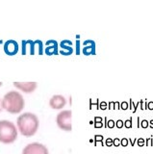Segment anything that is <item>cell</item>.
I'll list each match as a JSON object with an SVG mask.
<instances>
[{"instance_id": "9c48e42d", "label": "cell", "mask_w": 153, "mask_h": 154, "mask_svg": "<svg viewBox=\"0 0 153 154\" xmlns=\"http://www.w3.org/2000/svg\"><path fill=\"white\" fill-rule=\"evenodd\" d=\"M60 47L62 48V50L60 51V53L62 55L69 56L70 54H72L73 47H72V42H71L70 41H69V40L62 41L60 43Z\"/></svg>"}, {"instance_id": "8fae6325", "label": "cell", "mask_w": 153, "mask_h": 154, "mask_svg": "<svg viewBox=\"0 0 153 154\" xmlns=\"http://www.w3.org/2000/svg\"><path fill=\"white\" fill-rule=\"evenodd\" d=\"M45 53L47 55H56L58 54V42L54 40L46 42Z\"/></svg>"}, {"instance_id": "4fadbf2b", "label": "cell", "mask_w": 153, "mask_h": 154, "mask_svg": "<svg viewBox=\"0 0 153 154\" xmlns=\"http://www.w3.org/2000/svg\"><path fill=\"white\" fill-rule=\"evenodd\" d=\"M100 108H101V109H106L107 108V103L106 102H104V101H103V102H101V103H100Z\"/></svg>"}, {"instance_id": "44dd1931", "label": "cell", "mask_w": 153, "mask_h": 154, "mask_svg": "<svg viewBox=\"0 0 153 154\" xmlns=\"http://www.w3.org/2000/svg\"><path fill=\"white\" fill-rule=\"evenodd\" d=\"M2 110V106H1V99H0V112H1Z\"/></svg>"}, {"instance_id": "3957f363", "label": "cell", "mask_w": 153, "mask_h": 154, "mask_svg": "<svg viewBox=\"0 0 153 154\" xmlns=\"http://www.w3.org/2000/svg\"><path fill=\"white\" fill-rule=\"evenodd\" d=\"M18 131L17 128L10 120H0V143L10 144L17 141Z\"/></svg>"}, {"instance_id": "2e32d148", "label": "cell", "mask_w": 153, "mask_h": 154, "mask_svg": "<svg viewBox=\"0 0 153 154\" xmlns=\"http://www.w3.org/2000/svg\"><path fill=\"white\" fill-rule=\"evenodd\" d=\"M147 125H148V122H147V120H145V119H143L142 122V127H146Z\"/></svg>"}, {"instance_id": "d6986e66", "label": "cell", "mask_w": 153, "mask_h": 154, "mask_svg": "<svg viewBox=\"0 0 153 154\" xmlns=\"http://www.w3.org/2000/svg\"><path fill=\"white\" fill-rule=\"evenodd\" d=\"M148 109H150V110L153 109V102H152V101L148 102Z\"/></svg>"}, {"instance_id": "30bf717a", "label": "cell", "mask_w": 153, "mask_h": 154, "mask_svg": "<svg viewBox=\"0 0 153 154\" xmlns=\"http://www.w3.org/2000/svg\"><path fill=\"white\" fill-rule=\"evenodd\" d=\"M83 53L85 55L95 54V42L92 40H87L83 42Z\"/></svg>"}, {"instance_id": "5bb4252c", "label": "cell", "mask_w": 153, "mask_h": 154, "mask_svg": "<svg viewBox=\"0 0 153 154\" xmlns=\"http://www.w3.org/2000/svg\"><path fill=\"white\" fill-rule=\"evenodd\" d=\"M131 122H132V119H127L125 122V126L126 127H130L131 126Z\"/></svg>"}, {"instance_id": "ac0fdd59", "label": "cell", "mask_w": 153, "mask_h": 154, "mask_svg": "<svg viewBox=\"0 0 153 154\" xmlns=\"http://www.w3.org/2000/svg\"><path fill=\"white\" fill-rule=\"evenodd\" d=\"M119 106H121L119 102H115V104H114V108H115V109H119V108H121Z\"/></svg>"}, {"instance_id": "e0dca14e", "label": "cell", "mask_w": 153, "mask_h": 154, "mask_svg": "<svg viewBox=\"0 0 153 154\" xmlns=\"http://www.w3.org/2000/svg\"><path fill=\"white\" fill-rule=\"evenodd\" d=\"M108 126L109 127H113L114 126V120H112V119L109 120V122H108Z\"/></svg>"}, {"instance_id": "277c9868", "label": "cell", "mask_w": 153, "mask_h": 154, "mask_svg": "<svg viewBox=\"0 0 153 154\" xmlns=\"http://www.w3.org/2000/svg\"><path fill=\"white\" fill-rule=\"evenodd\" d=\"M71 113L70 110H64L57 115L56 117V123L58 127L64 131L69 132L72 129V123H71Z\"/></svg>"}, {"instance_id": "5b68a950", "label": "cell", "mask_w": 153, "mask_h": 154, "mask_svg": "<svg viewBox=\"0 0 153 154\" xmlns=\"http://www.w3.org/2000/svg\"><path fill=\"white\" fill-rule=\"evenodd\" d=\"M21 154H49V151L44 144L35 142L28 143L26 146H24Z\"/></svg>"}, {"instance_id": "6da1fadb", "label": "cell", "mask_w": 153, "mask_h": 154, "mask_svg": "<svg viewBox=\"0 0 153 154\" xmlns=\"http://www.w3.org/2000/svg\"><path fill=\"white\" fill-rule=\"evenodd\" d=\"M39 127V118L33 113H23L17 119V131L24 137H33L37 133Z\"/></svg>"}, {"instance_id": "ffe728a7", "label": "cell", "mask_w": 153, "mask_h": 154, "mask_svg": "<svg viewBox=\"0 0 153 154\" xmlns=\"http://www.w3.org/2000/svg\"><path fill=\"white\" fill-rule=\"evenodd\" d=\"M114 104H115V102H110V103H109V107H110V109H113V108H114Z\"/></svg>"}, {"instance_id": "603a6c76", "label": "cell", "mask_w": 153, "mask_h": 154, "mask_svg": "<svg viewBox=\"0 0 153 154\" xmlns=\"http://www.w3.org/2000/svg\"><path fill=\"white\" fill-rule=\"evenodd\" d=\"M150 123H151V126L153 127V119L151 120V122H150Z\"/></svg>"}, {"instance_id": "9a60e30c", "label": "cell", "mask_w": 153, "mask_h": 154, "mask_svg": "<svg viewBox=\"0 0 153 154\" xmlns=\"http://www.w3.org/2000/svg\"><path fill=\"white\" fill-rule=\"evenodd\" d=\"M122 125H123L122 120H121V119H118V122H117V126H118V127H122Z\"/></svg>"}, {"instance_id": "cb8c5ba5", "label": "cell", "mask_w": 153, "mask_h": 154, "mask_svg": "<svg viewBox=\"0 0 153 154\" xmlns=\"http://www.w3.org/2000/svg\"><path fill=\"white\" fill-rule=\"evenodd\" d=\"M2 86V82H0V87H1Z\"/></svg>"}, {"instance_id": "7a4b0ae2", "label": "cell", "mask_w": 153, "mask_h": 154, "mask_svg": "<svg viewBox=\"0 0 153 154\" xmlns=\"http://www.w3.org/2000/svg\"><path fill=\"white\" fill-rule=\"evenodd\" d=\"M24 105L25 101L22 94L16 91H9L1 100L2 109L10 114H20L24 108Z\"/></svg>"}, {"instance_id": "8992f818", "label": "cell", "mask_w": 153, "mask_h": 154, "mask_svg": "<svg viewBox=\"0 0 153 154\" xmlns=\"http://www.w3.org/2000/svg\"><path fill=\"white\" fill-rule=\"evenodd\" d=\"M14 86L25 94H31L37 89V82H14Z\"/></svg>"}, {"instance_id": "7402d4cb", "label": "cell", "mask_w": 153, "mask_h": 154, "mask_svg": "<svg viewBox=\"0 0 153 154\" xmlns=\"http://www.w3.org/2000/svg\"><path fill=\"white\" fill-rule=\"evenodd\" d=\"M77 45H79V42H77ZM77 53H79V47H77Z\"/></svg>"}, {"instance_id": "ba28073f", "label": "cell", "mask_w": 153, "mask_h": 154, "mask_svg": "<svg viewBox=\"0 0 153 154\" xmlns=\"http://www.w3.org/2000/svg\"><path fill=\"white\" fill-rule=\"evenodd\" d=\"M4 51L7 55H16L18 51V43L14 40L7 41L4 45Z\"/></svg>"}, {"instance_id": "7c38bea8", "label": "cell", "mask_w": 153, "mask_h": 154, "mask_svg": "<svg viewBox=\"0 0 153 154\" xmlns=\"http://www.w3.org/2000/svg\"><path fill=\"white\" fill-rule=\"evenodd\" d=\"M121 108L124 109V110L128 108V104H127V102H125V101H123V102L121 104Z\"/></svg>"}, {"instance_id": "52a82bcc", "label": "cell", "mask_w": 153, "mask_h": 154, "mask_svg": "<svg viewBox=\"0 0 153 154\" xmlns=\"http://www.w3.org/2000/svg\"><path fill=\"white\" fill-rule=\"evenodd\" d=\"M66 104V100L65 98V96L62 94H55L49 100V105L52 109H56V110L62 109L65 107Z\"/></svg>"}]
</instances>
